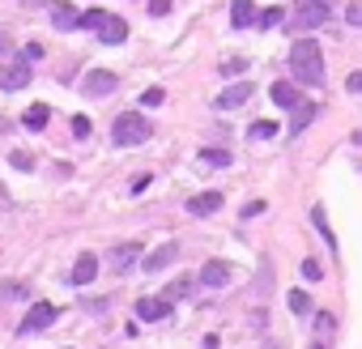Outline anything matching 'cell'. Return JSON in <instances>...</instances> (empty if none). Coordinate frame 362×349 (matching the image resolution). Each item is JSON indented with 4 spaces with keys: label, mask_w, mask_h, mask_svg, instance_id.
<instances>
[{
    "label": "cell",
    "mask_w": 362,
    "mask_h": 349,
    "mask_svg": "<svg viewBox=\"0 0 362 349\" xmlns=\"http://www.w3.org/2000/svg\"><path fill=\"white\" fill-rule=\"evenodd\" d=\"M47 119H52V107H47V103H34L26 115H21V123H26V128L30 132H39V128H47Z\"/></svg>",
    "instance_id": "cell-18"
},
{
    "label": "cell",
    "mask_w": 362,
    "mask_h": 349,
    "mask_svg": "<svg viewBox=\"0 0 362 349\" xmlns=\"http://www.w3.org/2000/svg\"><path fill=\"white\" fill-rule=\"evenodd\" d=\"M230 277H234L230 260H205V268H201V286L205 290H222V286H230Z\"/></svg>",
    "instance_id": "cell-5"
},
{
    "label": "cell",
    "mask_w": 362,
    "mask_h": 349,
    "mask_svg": "<svg viewBox=\"0 0 362 349\" xmlns=\"http://www.w3.org/2000/svg\"><path fill=\"white\" fill-rule=\"evenodd\" d=\"M281 21H285V9H277V5H269V9L256 13V26H260V30H277Z\"/></svg>",
    "instance_id": "cell-21"
},
{
    "label": "cell",
    "mask_w": 362,
    "mask_h": 349,
    "mask_svg": "<svg viewBox=\"0 0 362 349\" xmlns=\"http://www.w3.org/2000/svg\"><path fill=\"white\" fill-rule=\"evenodd\" d=\"M107 17H111L107 9H86V13H81V26H86V30H99Z\"/></svg>",
    "instance_id": "cell-23"
},
{
    "label": "cell",
    "mask_w": 362,
    "mask_h": 349,
    "mask_svg": "<svg viewBox=\"0 0 362 349\" xmlns=\"http://www.w3.org/2000/svg\"><path fill=\"white\" fill-rule=\"evenodd\" d=\"M171 13V0H150V17H166Z\"/></svg>",
    "instance_id": "cell-34"
},
{
    "label": "cell",
    "mask_w": 362,
    "mask_h": 349,
    "mask_svg": "<svg viewBox=\"0 0 362 349\" xmlns=\"http://www.w3.org/2000/svg\"><path fill=\"white\" fill-rule=\"evenodd\" d=\"M273 132H277V123H273V119H260V123H252V137H256V141L273 137Z\"/></svg>",
    "instance_id": "cell-28"
},
{
    "label": "cell",
    "mask_w": 362,
    "mask_h": 349,
    "mask_svg": "<svg viewBox=\"0 0 362 349\" xmlns=\"http://www.w3.org/2000/svg\"><path fill=\"white\" fill-rule=\"evenodd\" d=\"M303 277H307V281H320V277H324L320 260H303Z\"/></svg>",
    "instance_id": "cell-31"
},
{
    "label": "cell",
    "mask_w": 362,
    "mask_h": 349,
    "mask_svg": "<svg viewBox=\"0 0 362 349\" xmlns=\"http://www.w3.org/2000/svg\"><path fill=\"white\" fill-rule=\"evenodd\" d=\"M5 47H9V43H5V34H0V52H5Z\"/></svg>",
    "instance_id": "cell-41"
},
{
    "label": "cell",
    "mask_w": 362,
    "mask_h": 349,
    "mask_svg": "<svg viewBox=\"0 0 362 349\" xmlns=\"http://www.w3.org/2000/svg\"><path fill=\"white\" fill-rule=\"evenodd\" d=\"M285 303H290V311H294V315H307V311H311V298H307V290H290V298H285Z\"/></svg>",
    "instance_id": "cell-22"
},
{
    "label": "cell",
    "mask_w": 362,
    "mask_h": 349,
    "mask_svg": "<svg viewBox=\"0 0 362 349\" xmlns=\"http://www.w3.org/2000/svg\"><path fill=\"white\" fill-rule=\"evenodd\" d=\"M294 9H299V21H303V26H311V30L324 26V21L332 17V5H328V0H294Z\"/></svg>",
    "instance_id": "cell-4"
},
{
    "label": "cell",
    "mask_w": 362,
    "mask_h": 349,
    "mask_svg": "<svg viewBox=\"0 0 362 349\" xmlns=\"http://www.w3.org/2000/svg\"><path fill=\"white\" fill-rule=\"evenodd\" d=\"M175 256H179V252H175V243H162L158 252H150V256H145V268H150V272H162V268L171 264Z\"/></svg>",
    "instance_id": "cell-17"
},
{
    "label": "cell",
    "mask_w": 362,
    "mask_h": 349,
    "mask_svg": "<svg viewBox=\"0 0 362 349\" xmlns=\"http://www.w3.org/2000/svg\"><path fill=\"white\" fill-rule=\"evenodd\" d=\"M99 39H103V43H124V39H128V21L111 13L103 26H99Z\"/></svg>",
    "instance_id": "cell-13"
},
{
    "label": "cell",
    "mask_w": 362,
    "mask_h": 349,
    "mask_svg": "<svg viewBox=\"0 0 362 349\" xmlns=\"http://www.w3.org/2000/svg\"><path fill=\"white\" fill-rule=\"evenodd\" d=\"M52 319H56V307H52V303H34V307L26 311V319L17 323V337H30V332L52 328Z\"/></svg>",
    "instance_id": "cell-3"
},
{
    "label": "cell",
    "mask_w": 362,
    "mask_h": 349,
    "mask_svg": "<svg viewBox=\"0 0 362 349\" xmlns=\"http://www.w3.org/2000/svg\"><path fill=\"white\" fill-rule=\"evenodd\" d=\"M209 166H230V154H226V149H205V154H201Z\"/></svg>",
    "instance_id": "cell-27"
},
{
    "label": "cell",
    "mask_w": 362,
    "mask_h": 349,
    "mask_svg": "<svg viewBox=\"0 0 362 349\" xmlns=\"http://www.w3.org/2000/svg\"><path fill=\"white\" fill-rule=\"evenodd\" d=\"M316 111H320L316 103H303V98H299V107H294V119H290V137H299V132L307 128V123L316 119Z\"/></svg>",
    "instance_id": "cell-16"
},
{
    "label": "cell",
    "mask_w": 362,
    "mask_h": 349,
    "mask_svg": "<svg viewBox=\"0 0 362 349\" xmlns=\"http://www.w3.org/2000/svg\"><path fill=\"white\" fill-rule=\"evenodd\" d=\"M162 103H166V90H162V86H154V90L141 94V107H162Z\"/></svg>",
    "instance_id": "cell-25"
},
{
    "label": "cell",
    "mask_w": 362,
    "mask_h": 349,
    "mask_svg": "<svg viewBox=\"0 0 362 349\" xmlns=\"http://www.w3.org/2000/svg\"><path fill=\"white\" fill-rule=\"evenodd\" d=\"M94 277H99V256L94 252L77 256V264H72V272H68V286H90Z\"/></svg>",
    "instance_id": "cell-8"
},
{
    "label": "cell",
    "mask_w": 362,
    "mask_h": 349,
    "mask_svg": "<svg viewBox=\"0 0 362 349\" xmlns=\"http://www.w3.org/2000/svg\"><path fill=\"white\" fill-rule=\"evenodd\" d=\"M269 94H273V103H277V107H285V111H294V107H299V98H303V94H299V86H285V81H273V86H269Z\"/></svg>",
    "instance_id": "cell-14"
},
{
    "label": "cell",
    "mask_w": 362,
    "mask_h": 349,
    "mask_svg": "<svg viewBox=\"0 0 362 349\" xmlns=\"http://www.w3.org/2000/svg\"><path fill=\"white\" fill-rule=\"evenodd\" d=\"M150 119L145 115H137V111H128V115H119L115 123H111V137H115V145H141V141H150Z\"/></svg>",
    "instance_id": "cell-2"
},
{
    "label": "cell",
    "mask_w": 362,
    "mask_h": 349,
    "mask_svg": "<svg viewBox=\"0 0 362 349\" xmlns=\"http://www.w3.org/2000/svg\"><path fill=\"white\" fill-rule=\"evenodd\" d=\"M217 209H222V192H201V196H192V201H188L192 217H205V213H217Z\"/></svg>",
    "instance_id": "cell-11"
},
{
    "label": "cell",
    "mask_w": 362,
    "mask_h": 349,
    "mask_svg": "<svg viewBox=\"0 0 362 349\" xmlns=\"http://www.w3.org/2000/svg\"><path fill=\"white\" fill-rule=\"evenodd\" d=\"M345 21L350 26H362V0H354V5L345 9Z\"/></svg>",
    "instance_id": "cell-33"
},
{
    "label": "cell",
    "mask_w": 362,
    "mask_h": 349,
    "mask_svg": "<svg viewBox=\"0 0 362 349\" xmlns=\"http://www.w3.org/2000/svg\"><path fill=\"white\" fill-rule=\"evenodd\" d=\"M90 98H103V94H111L115 90V72H107V68H94V72H86V86H81Z\"/></svg>",
    "instance_id": "cell-9"
},
{
    "label": "cell",
    "mask_w": 362,
    "mask_h": 349,
    "mask_svg": "<svg viewBox=\"0 0 362 349\" xmlns=\"http://www.w3.org/2000/svg\"><path fill=\"white\" fill-rule=\"evenodd\" d=\"M188 290H192V281H188V277H179V281H175L171 290H166V298H183Z\"/></svg>",
    "instance_id": "cell-36"
},
{
    "label": "cell",
    "mask_w": 362,
    "mask_h": 349,
    "mask_svg": "<svg viewBox=\"0 0 362 349\" xmlns=\"http://www.w3.org/2000/svg\"><path fill=\"white\" fill-rule=\"evenodd\" d=\"M9 162H13L17 170H34V158H30V154H21V149H13V154H9Z\"/></svg>",
    "instance_id": "cell-30"
},
{
    "label": "cell",
    "mask_w": 362,
    "mask_h": 349,
    "mask_svg": "<svg viewBox=\"0 0 362 349\" xmlns=\"http://www.w3.org/2000/svg\"><path fill=\"white\" fill-rule=\"evenodd\" d=\"M230 26L234 30L256 26V5H252V0H234V5H230Z\"/></svg>",
    "instance_id": "cell-15"
},
{
    "label": "cell",
    "mask_w": 362,
    "mask_h": 349,
    "mask_svg": "<svg viewBox=\"0 0 362 349\" xmlns=\"http://www.w3.org/2000/svg\"><path fill=\"white\" fill-rule=\"evenodd\" d=\"M328 5H332V0H328Z\"/></svg>",
    "instance_id": "cell-42"
},
{
    "label": "cell",
    "mask_w": 362,
    "mask_h": 349,
    "mask_svg": "<svg viewBox=\"0 0 362 349\" xmlns=\"http://www.w3.org/2000/svg\"><path fill=\"white\" fill-rule=\"evenodd\" d=\"M52 26L56 30H77L81 26V13L72 5H52Z\"/></svg>",
    "instance_id": "cell-12"
},
{
    "label": "cell",
    "mask_w": 362,
    "mask_h": 349,
    "mask_svg": "<svg viewBox=\"0 0 362 349\" xmlns=\"http://www.w3.org/2000/svg\"><path fill=\"white\" fill-rule=\"evenodd\" d=\"M264 209H269V205H264V201H248V205H243V213H239V217H260Z\"/></svg>",
    "instance_id": "cell-35"
},
{
    "label": "cell",
    "mask_w": 362,
    "mask_h": 349,
    "mask_svg": "<svg viewBox=\"0 0 362 349\" xmlns=\"http://www.w3.org/2000/svg\"><path fill=\"white\" fill-rule=\"evenodd\" d=\"M290 72H294L299 86H320L324 81V52H320V43L299 39L294 47H290Z\"/></svg>",
    "instance_id": "cell-1"
},
{
    "label": "cell",
    "mask_w": 362,
    "mask_h": 349,
    "mask_svg": "<svg viewBox=\"0 0 362 349\" xmlns=\"http://www.w3.org/2000/svg\"><path fill=\"white\" fill-rule=\"evenodd\" d=\"M72 137H90V115H72Z\"/></svg>",
    "instance_id": "cell-32"
},
{
    "label": "cell",
    "mask_w": 362,
    "mask_h": 349,
    "mask_svg": "<svg viewBox=\"0 0 362 349\" xmlns=\"http://www.w3.org/2000/svg\"><path fill=\"white\" fill-rule=\"evenodd\" d=\"M30 86V64L17 60V64H0V90H26Z\"/></svg>",
    "instance_id": "cell-6"
},
{
    "label": "cell",
    "mask_w": 362,
    "mask_h": 349,
    "mask_svg": "<svg viewBox=\"0 0 362 349\" xmlns=\"http://www.w3.org/2000/svg\"><path fill=\"white\" fill-rule=\"evenodd\" d=\"M171 315V298H137V319H166Z\"/></svg>",
    "instance_id": "cell-10"
},
{
    "label": "cell",
    "mask_w": 362,
    "mask_h": 349,
    "mask_svg": "<svg viewBox=\"0 0 362 349\" xmlns=\"http://www.w3.org/2000/svg\"><path fill=\"white\" fill-rule=\"evenodd\" d=\"M248 98H252V86H248V81H234V86H226L222 94L213 98V107H217V111H234V107H243Z\"/></svg>",
    "instance_id": "cell-7"
},
{
    "label": "cell",
    "mask_w": 362,
    "mask_h": 349,
    "mask_svg": "<svg viewBox=\"0 0 362 349\" xmlns=\"http://www.w3.org/2000/svg\"><path fill=\"white\" fill-rule=\"evenodd\" d=\"M350 94H362V72H350V81H345Z\"/></svg>",
    "instance_id": "cell-38"
},
{
    "label": "cell",
    "mask_w": 362,
    "mask_h": 349,
    "mask_svg": "<svg viewBox=\"0 0 362 349\" xmlns=\"http://www.w3.org/2000/svg\"><path fill=\"white\" fill-rule=\"evenodd\" d=\"M311 349H328V345H324V341H311Z\"/></svg>",
    "instance_id": "cell-40"
},
{
    "label": "cell",
    "mask_w": 362,
    "mask_h": 349,
    "mask_svg": "<svg viewBox=\"0 0 362 349\" xmlns=\"http://www.w3.org/2000/svg\"><path fill=\"white\" fill-rule=\"evenodd\" d=\"M5 294H9V298H26V286H21V281H9Z\"/></svg>",
    "instance_id": "cell-37"
},
{
    "label": "cell",
    "mask_w": 362,
    "mask_h": 349,
    "mask_svg": "<svg viewBox=\"0 0 362 349\" xmlns=\"http://www.w3.org/2000/svg\"><path fill=\"white\" fill-rule=\"evenodd\" d=\"M137 256H141V247H137V243H119L115 252H111V268H119V272H124V268H128Z\"/></svg>",
    "instance_id": "cell-19"
},
{
    "label": "cell",
    "mask_w": 362,
    "mask_h": 349,
    "mask_svg": "<svg viewBox=\"0 0 362 349\" xmlns=\"http://www.w3.org/2000/svg\"><path fill=\"white\" fill-rule=\"evenodd\" d=\"M222 72H226V77H243L248 60H243V56H226V60H222Z\"/></svg>",
    "instance_id": "cell-24"
},
{
    "label": "cell",
    "mask_w": 362,
    "mask_h": 349,
    "mask_svg": "<svg viewBox=\"0 0 362 349\" xmlns=\"http://www.w3.org/2000/svg\"><path fill=\"white\" fill-rule=\"evenodd\" d=\"M316 328H320V341H328V337H332V328H336V319H332L328 311H320V315H316Z\"/></svg>",
    "instance_id": "cell-26"
},
{
    "label": "cell",
    "mask_w": 362,
    "mask_h": 349,
    "mask_svg": "<svg viewBox=\"0 0 362 349\" xmlns=\"http://www.w3.org/2000/svg\"><path fill=\"white\" fill-rule=\"evenodd\" d=\"M311 221H316V230H320V239L332 247V252H336V235H332V226H328V213H324V205H316V209H311Z\"/></svg>",
    "instance_id": "cell-20"
},
{
    "label": "cell",
    "mask_w": 362,
    "mask_h": 349,
    "mask_svg": "<svg viewBox=\"0 0 362 349\" xmlns=\"http://www.w3.org/2000/svg\"><path fill=\"white\" fill-rule=\"evenodd\" d=\"M21 60H26V64H39V60H43V43H26V47H21Z\"/></svg>",
    "instance_id": "cell-29"
},
{
    "label": "cell",
    "mask_w": 362,
    "mask_h": 349,
    "mask_svg": "<svg viewBox=\"0 0 362 349\" xmlns=\"http://www.w3.org/2000/svg\"><path fill=\"white\" fill-rule=\"evenodd\" d=\"M150 183H154V174H137V179H132V192H145Z\"/></svg>",
    "instance_id": "cell-39"
}]
</instances>
